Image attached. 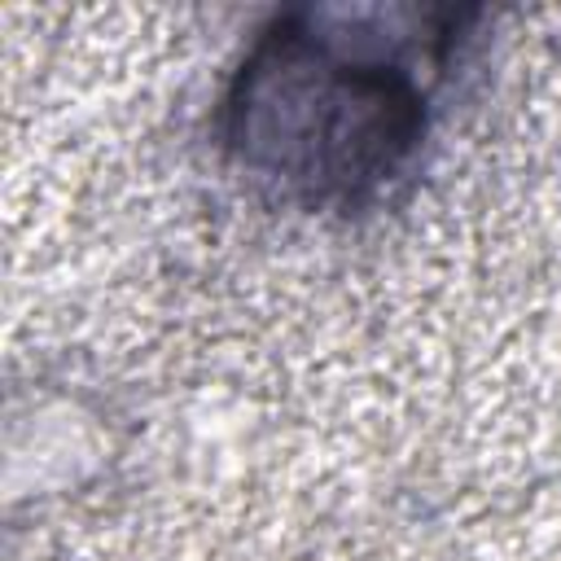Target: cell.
<instances>
[{"label":"cell","mask_w":561,"mask_h":561,"mask_svg":"<svg viewBox=\"0 0 561 561\" xmlns=\"http://www.w3.org/2000/svg\"><path fill=\"white\" fill-rule=\"evenodd\" d=\"M482 9L302 4L254 31L215 140L259 202L320 219L394 206L425 162L478 48Z\"/></svg>","instance_id":"cell-1"}]
</instances>
